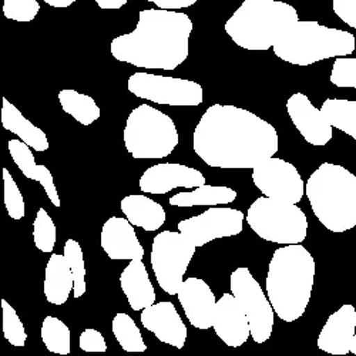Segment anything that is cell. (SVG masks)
Instances as JSON below:
<instances>
[{
	"instance_id": "36",
	"label": "cell",
	"mask_w": 356,
	"mask_h": 356,
	"mask_svg": "<svg viewBox=\"0 0 356 356\" xmlns=\"http://www.w3.org/2000/svg\"><path fill=\"white\" fill-rule=\"evenodd\" d=\"M331 83L337 87L356 88V58L352 57H338L332 72Z\"/></svg>"
},
{
	"instance_id": "9",
	"label": "cell",
	"mask_w": 356,
	"mask_h": 356,
	"mask_svg": "<svg viewBox=\"0 0 356 356\" xmlns=\"http://www.w3.org/2000/svg\"><path fill=\"white\" fill-rule=\"evenodd\" d=\"M195 250L193 241L180 231H163L154 236L150 259L157 282L165 293L180 292Z\"/></svg>"
},
{
	"instance_id": "12",
	"label": "cell",
	"mask_w": 356,
	"mask_h": 356,
	"mask_svg": "<svg viewBox=\"0 0 356 356\" xmlns=\"http://www.w3.org/2000/svg\"><path fill=\"white\" fill-rule=\"evenodd\" d=\"M245 214L228 207H210L200 216L183 220L177 224L178 231L184 234L197 248L214 240L235 236L243 232Z\"/></svg>"
},
{
	"instance_id": "8",
	"label": "cell",
	"mask_w": 356,
	"mask_h": 356,
	"mask_svg": "<svg viewBox=\"0 0 356 356\" xmlns=\"http://www.w3.org/2000/svg\"><path fill=\"white\" fill-rule=\"evenodd\" d=\"M245 220L259 238L275 244H301L308 234V220L300 207L271 197L257 198Z\"/></svg>"
},
{
	"instance_id": "4",
	"label": "cell",
	"mask_w": 356,
	"mask_h": 356,
	"mask_svg": "<svg viewBox=\"0 0 356 356\" xmlns=\"http://www.w3.org/2000/svg\"><path fill=\"white\" fill-rule=\"evenodd\" d=\"M305 194L319 222L332 232L356 227V175L348 168L323 163L308 178Z\"/></svg>"
},
{
	"instance_id": "19",
	"label": "cell",
	"mask_w": 356,
	"mask_h": 356,
	"mask_svg": "<svg viewBox=\"0 0 356 356\" xmlns=\"http://www.w3.org/2000/svg\"><path fill=\"white\" fill-rule=\"evenodd\" d=\"M100 245L107 257L114 261L143 259L145 254L137 238L134 225L122 217H111L104 222Z\"/></svg>"
},
{
	"instance_id": "13",
	"label": "cell",
	"mask_w": 356,
	"mask_h": 356,
	"mask_svg": "<svg viewBox=\"0 0 356 356\" xmlns=\"http://www.w3.org/2000/svg\"><path fill=\"white\" fill-rule=\"evenodd\" d=\"M252 181L265 195L288 202H300L305 194V183L293 164L271 157L252 168Z\"/></svg>"
},
{
	"instance_id": "2",
	"label": "cell",
	"mask_w": 356,
	"mask_h": 356,
	"mask_svg": "<svg viewBox=\"0 0 356 356\" xmlns=\"http://www.w3.org/2000/svg\"><path fill=\"white\" fill-rule=\"evenodd\" d=\"M193 22L188 15L167 9L138 13L133 32L113 39L110 51L118 62L152 70H175L188 57Z\"/></svg>"
},
{
	"instance_id": "28",
	"label": "cell",
	"mask_w": 356,
	"mask_h": 356,
	"mask_svg": "<svg viewBox=\"0 0 356 356\" xmlns=\"http://www.w3.org/2000/svg\"><path fill=\"white\" fill-rule=\"evenodd\" d=\"M322 113L328 118L332 127L343 131L356 140V102L355 100H339L328 99L325 100Z\"/></svg>"
},
{
	"instance_id": "27",
	"label": "cell",
	"mask_w": 356,
	"mask_h": 356,
	"mask_svg": "<svg viewBox=\"0 0 356 356\" xmlns=\"http://www.w3.org/2000/svg\"><path fill=\"white\" fill-rule=\"evenodd\" d=\"M58 102L63 111L83 126H92L102 115V110L92 96L79 93L73 88H63L58 93Z\"/></svg>"
},
{
	"instance_id": "33",
	"label": "cell",
	"mask_w": 356,
	"mask_h": 356,
	"mask_svg": "<svg viewBox=\"0 0 356 356\" xmlns=\"http://www.w3.org/2000/svg\"><path fill=\"white\" fill-rule=\"evenodd\" d=\"M2 309H3V335L13 346H24L27 334L24 330V325L19 318L15 308L6 301L2 300Z\"/></svg>"
},
{
	"instance_id": "32",
	"label": "cell",
	"mask_w": 356,
	"mask_h": 356,
	"mask_svg": "<svg viewBox=\"0 0 356 356\" xmlns=\"http://www.w3.org/2000/svg\"><path fill=\"white\" fill-rule=\"evenodd\" d=\"M35 245L42 252H53L56 245V225L44 209H40L33 222Z\"/></svg>"
},
{
	"instance_id": "15",
	"label": "cell",
	"mask_w": 356,
	"mask_h": 356,
	"mask_svg": "<svg viewBox=\"0 0 356 356\" xmlns=\"http://www.w3.org/2000/svg\"><path fill=\"white\" fill-rule=\"evenodd\" d=\"M286 111L293 126L298 129L307 143L322 147L332 140V124L322 110L311 103L307 95H292L286 102Z\"/></svg>"
},
{
	"instance_id": "6",
	"label": "cell",
	"mask_w": 356,
	"mask_h": 356,
	"mask_svg": "<svg viewBox=\"0 0 356 356\" xmlns=\"http://www.w3.org/2000/svg\"><path fill=\"white\" fill-rule=\"evenodd\" d=\"M356 39L341 29L326 27L316 20H298L274 44V53L293 66H311L355 51Z\"/></svg>"
},
{
	"instance_id": "26",
	"label": "cell",
	"mask_w": 356,
	"mask_h": 356,
	"mask_svg": "<svg viewBox=\"0 0 356 356\" xmlns=\"http://www.w3.org/2000/svg\"><path fill=\"white\" fill-rule=\"evenodd\" d=\"M236 191L225 186L202 184L195 187L194 191H184L172 195L168 202L172 207H216L220 204H229L236 200Z\"/></svg>"
},
{
	"instance_id": "21",
	"label": "cell",
	"mask_w": 356,
	"mask_h": 356,
	"mask_svg": "<svg viewBox=\"0 0 356 356\" xmlns=\"http://www.w3.org/2000/svg\"><path fill=\"white\" fill-rule=\"evenodd\" d=\"M120 286L133 311L156 304V291L143 259H131L120 275Z\"/></svg>"
},
{
	"instance_id": "37",
	"label": "cell",
	"mask_w": 356,
	"mask_h": 356,
	"mask_svg": "<svg viewBox=\"0 0 356 356\" xmlns=\"http://www.w3.org/2000/svg\"><path fill=\"white\" fill-rule=\"evenodd\" d=\"M80 349L84 352H106L107 343L103 334L95 328H87L81 332L79 339Z\"/></svg>"
},
{
	"instance_id": "35",
	"label": "cell",
	"mask_w": 356,
	"mask_h": 356,
	"mask_svg": "<svg viewBox=\"0 0 356 356\" xmlns=\"http://www.w3.org/2000/svg\"><path fill=\"white\" fill-rule=\"evenodd\" d=\"M40 5L38 0H5L3 15L9 20L32 22L38 16Z\"/></svg>"
},
{
	"instance_id": "5",
	"label": "cell",
	"mask_w": 356,
	"mask_h": 356,
	"mask_svg": "<svg viewBox=\"0 0 356 356\" xmlns=\"http://www.w3.org/2000/svg\"><path fill=\"white\" fill-rule=\"evenodd\" d=\"M300 20L293 6L280 0H244L224 29L245 50H268Z\"/></svg>"
},
{
	"instance_id": "25",
	"label": "cell",
	"mask_w": 356,
	"mask_h": 356,
	"mask_svg": "<svg viewBox=\"0 0 356 356\" xmlns=\"http://www.w3.org/2000/svg\"><path fill=\"white\" fill-rule=\"evenodd\" d=\"M2 126L8 131L17 134V137L24 141L27 145H31L35 152H46L49 150V140L44 131L36 127L32 122L22 114V111L12 104L6 97L2 100Z\"/></svg>"
},
{
	"instance_id": "24",
	"label": "cell",
	"mask_w": 356,
	"mask_h": 356,
	"mask_svg": "<svg viewBox=\"0 0 356 356\" xmlns=\"http://www.w3.org/2000/svg\"><path fill=\"white\" fill-rule=\"evenodd\" d=\"M122 213L134 225L144 231H157L165 222V211L163 205L141 194H131L122 200Z\"/></svg>"
},
{
	"instance_id": "39",
	"label": "cell",
	"mask_w": 356,
	"mask_h": 356,
	"mask_svg": "<svg viewBox=\"0 0 356 356\" xmlns=\"http://www.w3.org/2000/svg\"><path fill=\"white\" fill-rule=\"evenodd\" d=\"M147 2L154 3L160 9L175 10V9H186L195 5L198 0H147Z\"/></svg>"
},
{
	"instance_id": "31",
	"label": "cell",
	"mask_w": 356,
	"mask_h": 356,
	"mask_svg": "<svg viewBox=\"0 0 356 356\" xmlns=\"http://www.w3.org/2000/svg\"><path fill=\"white\" fill-rule=\"evenodd\" d=\"M63 254L67 258L72 273H73L74 298H81V296L86 293V264H84L81 247L77 241L70 238L65 244Z\"/></svg>"
},
{
	"instance_id": "14",
	"label": "cell",
	"mask_w": 356,
	"mask_h": 356,
	"mask_svg": "<svg viewBox=\"0 0 356 356\" xmlns=\"http://www.w3.org/2000/svg\"><path fill=\"white\" fill-rule=\"evenodd\" d=\"M205 184L201 171L184 164L163 163L147 168L140 178V190L147 194L161 195L177 187L195 188Z\"/></svg>"
},
{
	"instance_id": "29",
	"label": "cell",
	"mask_w": 356,
	"mask_h": 356,
	"mask_svg": "<svg viewBox=\"0 0 356 356\" xmlns=\"http://www.w3.org/2000/svg\"><path fill=\"white\" fill-rule=\"evenodd\" d=\"M111 330L115 341L126 352H145L147 345L136 325L134 319L126 314L118 312L111 322Z\"/></svg>"
},
{
	"instance_id": "34",
	"label": "cell",
	"mask_w": 356,
	"mask_h": 356,
	"mask_svg": "<svg viewBox=\"0 0 356 356\" xmlns=\"http://www.w3.org/2000/svg\"><path fill=\"white\" fill-rule=\"evenodd\" d=\"M3 181H5V205L10 218L22 220L26 216L24 198L8 168H3Z\"/></svg>"
},
{
	"instance_id": "41",
	"label": "cell",
	"mask_w": 356,
	"mask_h": 356,
	"mask_svg": "<svg viewBox=\"0 0 356 356\" xmlns=\"http://www.w3.org/2000/svg\"><path fill=\"white\" fill-rule=\"evenodd\" d=\"M43 2L47 3V5H50L51 8L65 9V8L72 6L74 2H77V0H43Z\"/></svg>"
},
{
	"instance_id": "11",
	"label": "cell",
	"mask_w": 356,
	"mask_h": 356,
	"mask_svg": "<svg viewBox=\"0 0 356 356\" xmlns=\"http://www.w3.org/2000/svg\"><path fill=\"white\" fill-rule=\"evenodd\" d=\"M229 288L236 300L244 307L251 326V337L255 343H264L271 338L275 311L264 293L261 285L247 266H240L229 277Z\"/></svg>"
},
{
	"instance_id": "7",
	"label": "cell",
	"mask_w": 356,
	"mask_h": 356,
	"mask_svg": "<svg viewBox=\"0 0 356 356\" xmlns=\"http://www.w3.org/2000/svg\"><path fill=\"white\" fill-rule=\"evenodd\" d=\"M123 140L129 154L137 160L168 157L180 143L172 118L148 104L131 110Z\"/></svg>"
},
{
	"instance_id": "3",
	"label": "cell",
	"mask_w": 356,
	"mask_h": 356,
	"mask_svg": "<svg viewBox=\"0 0 356 356\" xmlns=\"http://www.w3.org/2000/svg\"><path fill=\"white\" fill-rule=\"evenodd\" d=\"M315 259L301 244L275 250L266 274V293L275 314L284 322L300 319L311 301Z\"/></svg>"
},
{
	"instance_id": "1",
	"label": "cell",
	"mask_w": 356,
	"mask_h": 356,
	"mask_svg": "<svg viewBox=\"0 0 356 356\" xmlns=\"http://www.w3.org/2000/svg\"><path fill=\"white\" fill-rule=\"evenodd\" d=\"M195 154L210 167L255 168L280 148L275 127L257 114L231 104H213L194 130Z\"/></svg>"
},
{
	"instance_id": "20",
	"label": "cell",
	"mask_w": 356,
	"mask_h": 356,
	"mask_svg": "<svg viewBox=\"0 0 356 356\" xmlns=\"http://www.w3.org/2000/svg\"><path fill=\"white\" fill-rule=\"evenodd\" d=\"M356 331V309L353 305H342L335 311L318 337V348L331 355H346Z\"/></svg>"
},
{
	"instance_id": "40",
	"label": "cell",
	"mask_w": 356,
	"mask_h": 356,
	"mask_svg": "<svg viewBox=\"0 0 356 356\" xmlns=\"http://www.w3.org/2000/svg\"><path fill=\"white\" fill-rule=\"evenodd\" d=\"M129 0H96L100 9H120L127 5Z\"/></svg>"
},
{
	"instance_id": "42",
	"label": "cell",
	"mask_w": 356,
	"mask_h": 356,
	"mask_svg": "<svg viewBox=\"0 0 356 356\" xmlns=\"http://www.w3.org/2000/svg\"><path fill=\"white\" fill-rule=\"evenodd\" d=\"M350 352L356 355V334L353 337V341H352V345H350Z\"/></svg>"
},
{
	"instance_id": "17",
	"label": "cell",
	"mask_w": 356,
	"mask_h": 356,
	"mask_svg": "<svg viewBox=\"0 0 356 356\" xmlns=\"http://www.w3.org/2000/svg\"><path fill=\"white\" fill-rule=\"evenodd\" d=\"M213 328L217 337L222 339L227 346L240 348L248 341L251 335L250 319L244 307L235 298L232 292L222 293L217 301Z\"/></svg>"
},
{
	"instance_id": "10",
	"label": "cell",
	"mask_w": 356,
	"mask_h": 356,
	"mask_svg": "<svg viewBox=\"0 0 356 356\" xmlns=\"http://www.w3.org/2000/svg\"><path fill=\"white\" fill-rule=\"evenodd\" d=\"M127 88L136 97L156 104L195 107L204 102L201 84L180 77L133 73L127 81Z\"/></svg>"
},
{
	"instance_id": "22",
	"label": "cell",
	"mask_w": 356,
	"mask_h": 356,
	"mask_svg": "<svg viewBox=\"0 0 356 356\" xmlns=\"http://www.w3.org/2000/svg\"><path fill=\"white\" fill-rule=\"evenodd\" d=\"M8 148L15 164L23 172V175L29 178V180H35L40 183L51 204L54 207H60V198H58L53 175L46 165L36 164L35 156L31 150L32 147L27 145L22 140H10L8 143Z\"/></svg>"
},
{
	"instance_id": "30",
	"label": "cell",
	"mask_w": 356,
	"mask_h": 356,
	"mask_svg": "<svg viewBox=\"0 0 356 356\" xmlns=\"http://www.w3.org/2000/svg\"><path fill=\"white\" fill-rule=\"evenodd\" d=\"M40 337L47 350L57 355H69L72 350V335L67 325L56 316H46L42 323Z\"/></svg>"
},
{
	"instance_id": "16",
	"label": "cell",
	"mask_w": 356,
	"mask_h": 356,
	"mask_svg": "<svg viewBox=\"0 0 356 356\" xmlns=\"http://www.w3.org/2000/svg\"><path fill=\"white\" fill-rule=\"evenodd\" d=\"M177 296L194 328L201 331L213 328L217 301L209 284L201 278L190 277L183 282Z\"/></svg>"
},
{
	"instance_id": "23",
	"label": "cell",
	"mask_w": 356,
	"mask_h": 356,
	"mask_svg": "<svg viewBox=\"0 0 356 356\" xmlns=\"http://www.w3.org/2000/svg\"><path fill=\"white\" fill-rule=\"evenodd\" d=\"M44 295L49 304L63 305L74 289V278L65 254H51L46 265Z\"/></svg>"
},
{
	"instance_id": "38",
	"label": "cell",
	"mask_w": 356,
	"mask_h": 356,
	"mask_svg": "<svg viewBox=\"0 0 356 356\" xmlns=\"http://www.w3.org/2000/svg\"><path fill=\"white\" fill-rule=\"evenodd\" d=\"M332 8L343 23L356 29V0H332Z\"/></svg>"
},
{
	"instance_id": "18",
	"label": "cell",
	"mask_w": 356,
	"mask_h": 356,
	"mask_svg": "<svg viewBox=\"0 0 356 356\" xmlns=\"http://www.w3.org/2000/svg\"><path fill=\"white\" fill-rule=\"evenodd\" d=\"M141 323L148 332H153L160 342L183 349L187 341V326L170 301L153 304L141 311Z\"/></svg>"
}]
</instances>
